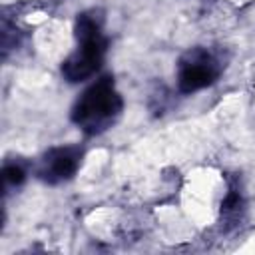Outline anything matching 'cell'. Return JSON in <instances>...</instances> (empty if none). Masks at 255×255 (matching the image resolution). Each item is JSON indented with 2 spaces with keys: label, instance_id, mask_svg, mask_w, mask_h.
I'll list each match as a JSON object with an SVG mask.
<instances>
[{
  "label": "cell",
  "instance_id": "obj_4",
  "mask_svg": "<svg viewBox=\"0 0 255 255\" xmlns=\"http://www.w3.org/2000/svg\"><path fill=\"white\" fill-rule=\"evenodd\" d=\"M82 147L80 145H58L50 147L36 165V177L44 183L58 185L76 175L82 163Z\"/></svg>",
  "mask_w": 255,
  "mask_h": 255
},
{
  "label": "cell",
  "instance_id": "obj_1",
  "mask_svg": "<svg viewBox=\"0 0 255 255\" xmlns=\"http://www.w3.org/2000/svg\"><path fill=\"white\" fill-rule=\"evenodd\" d=\"M124 100L114 86L112 76L94 82L72 106V122L88 135H100L110 129L122 116Z\"/></svg>",
  "mask_w": 255,
  "mask_h": 255
},
{
  "label": "cell",
  "instance_id": "obj_5",
  "mask_svg": "<svg viewBox=\"0 0 255 255\" xmlns=\"http://www.w3.org/2000/svg\"><path fill=\"white\" fill-rule=\"evenodd\" d=\"M74 34L78 42L104 34V12L100 8H92V10L78 14L76 24H74Z\"/></svg>",
  "mask_w": 255,
  "mask_h": 255
},
{
  "label": "cell",
  "instance_id": "obj_2",
  "mask_svg": "<svg viewBox=\"0 0 255 255\" xmlns=\"http://www.w3.org/2000/svg\"><path fill=\"white\" fill-rule=\"evenodd\" d=\"M106 52H108V38L104 34L88 38V40H80L78 50L62 62L64 80L70 84H80L92 78L102 68Z\"/></svg>",
  "mask_w": 255,
  "mask_h": 255
},
{
  "label": "cell",
  "instance_id": "obj_6",
  "mask_svg": "<svg viewBox=\"0 0 255 255\" xmlns=\"http://www.w3.org/2000/svg\"><path fill=\"white\" fill-rule=\"evenodd\" d=\"M2 175H4V183L6 185H22L24 179H26V169L20 165V163H6L4 169H2Z\"/></svg>",
  "mask_w": 255,
  "mask_h": 255
},
{
  "label": "cell",
  "instance_id": "obj_3",
  "mask_svg": "<svg viewBox=\"0 0 255 255\" xmlns=\"http://www.w3.org/2000/svg\"><path fill=\"white\" fill-rule=\"evenodd\" d=\"M219 76V66L213 56L203 48L185 52L177 68V90L181 94H193L211 86Z\"/></svg>",
  "mask_w": 255,
  "mask_h": 255
}]
</instances>
